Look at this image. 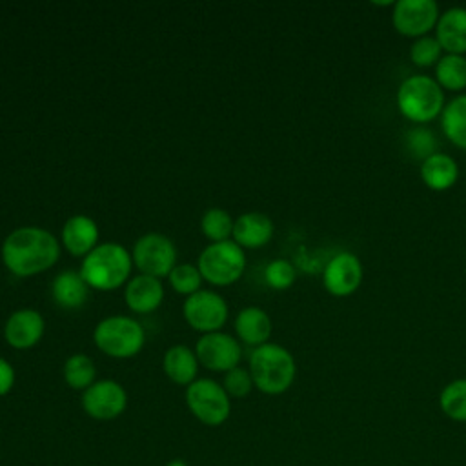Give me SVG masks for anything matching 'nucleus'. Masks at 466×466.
Returning <instances> with one entry per match:
<instances>
[{"label": "nucleus", "instance_id": "1", "mask_svg": "<svg viewBox=\"0 0 466 466\" xmlns=\"http://www.w3.org/2000/svg\"><path fill=\"white\" fill-rule=\"evenodd\" d=\"M60 257L53 233L36 226L13 229L2 244V260L16 277H29L49 269Z\"/></svg>", "mask_w": 466, "mask_h": 466}, {"label": "nucleus", "instance_id": "2", "mask_svg": "<svg viewBox=\"0 0 466 466\" xmlns=\"http://www.w3.org/2000/svg\"><path fill=\"white\" fill-rule=\"evenodd\" d=\"M248 370L258 391L266 395H280L293 384L297 364L284 346L266 342L251 351Z\"/></svg>", "mask_w": 466, "mask_h": 466}, {"label": "nucleus", "instance_id": "3", "mask_svg": "<svg viewBox=\"0 0 466 466\" xmlns=\"http://www.w3.org/2000/svg\"><path fill=\"white\" fill-rule=\"evenodd\" d=\"M133 258L127 249L116 242H106L93 248L80 266V275L89 288L116 289L131 273Z\"/></svg>", "mask_w": 466, "mask_h": 466}, {"label": "nucleus", "instance_id": "4", "mask_svg": "<svg viewBox=\"0 0 466 466\" xmlns=\"http://www.w3.org/2000/svg\"><path fill=\"white\" fill-rule=\"evenodd\" d=\"M397 107L411 122L422 126L444 109V91L430 75H410L397 87Z\"/></svg>", "mask_w": 466, "mask_h": 466}, {"label": "nucleus", "instance_id": "5", "mask_svg": "<svg viewBox=\"0 0 466 466\" xmlns=\"http://www.w3.org/2000/svg\"><path fill=\"white\" fill-rule=\"evenodd\" d=\"M93 340L102 353L115 359H127L142 350L146 335L135 319L126 315H113L102 319L96 324Z\"/></svg>", "mask_w": 466, "mask_h": 466}, {"label": "nucleus", "instance_id": "6", "mask_svg": "<svg viewBox=\"0 0 466 466\" xmlns=\"http://www.w3.org/2000/svg\"><path fill=\"white\" fill-rule=\"evenodd\" d=\"M197 268L208 282L215 286H228L242 277L246 253L235 240L211 242L202 249Z\"/></svg>", "mask_w": 466, "mask_h": 466}, {"label": "nucleus", "instance_id": "7", "mask_svg": "<svg viewBox=\"0 0 466 466\" xmlns=\"http://www.w3.org/2000/svg\"><path fill=\"white\" fill-rule=\"evenodd\" d=\"M186 404L193 417L206 426H220L231 413V399L213 379H197L186 388Z\"/></svg>", "mask_w": 466, "mask_h": 466}, {"label": "nucleus", "instance_id": "8", "mask_svg": "<svg viewBox=\"0 0 466 466\" xmlns=\"http://www.w3.org/2000/svg\"><path fill=\"white\" fill-rule=\"evenodd\" d=\"M131 258L142 275L160 279L167 277L177 266V248L166 235L151 231L135 242Z\"/></svg>", "mask_w": 466, "mask_h": 466}, {"label": "nucleus", "instance_id": "9", "mask_svg": "<svg viewBox=\"0 0 466 466\" xmlns=\"http://www.w3.org/2000/svg\"><path fill=\"white\" fill-rule=\"evenodd\" d=\"M184 319L191 328L202 333L218 331L228 320V302L222 295L198 289L197 293L189 295L182 306Z\"/></svg>", "mask_w": 466, "mask_h": 466}, {"label": "nucleus", "instance_id": "10", "mask_svg": "<svg viewBox=\"0 0 466 466\" xmlns=\"http://www.w3.org/2000/svg\"><path fill=\"white\" fill-rule=\"evenodd\" d=\"M127 393L124 386L113 379L95 380L82 393L84 411L96 420H113L124 413Z\"/></svg>", "mask_w": 466, "mask_h": 466}, {"label": "nucleus", "instance_id": "11", "mask_svg": "<svg viewBox=\"0 0 466 466\" xmlns=\"http://www.w3.org/2000/svg\"><path fill=\"white\" fill-rule=\"evenodd\" d=\"M439 16L441 11L435 0H397L391 24L400 35L419 38L435 29Z\"/></svg>", "mask_w": 466, "mask_h": 466}, {"label": "nucleus", "instance_id": "12", "mask_svg": "<svg viewBox=\"0 0 466 466\" xmlns=\"http://www.w3.org/2000/svg\"><path fill=\"white\" fill-rule=\"evenodd\" d=\"M198 362L211 371H229L238 366L242 348L233 335L211 331L200 335L195 346Z\"/></svg>", "mask_w": 466, "mask_h": 466}, {"label": "nucleus", "instance_id": "13", "mask_svg": "<svg viewBox=\"0 0 466 466\" xmlns=\"http://www.w3.org/2000/svg\"><path fill=\"white\" fill-rule=\"evenodd\" d=\"M364 268L360 258L351 251H340L324 268L322 282L328 293L335 297H348L362 284Z\"/></svg>", "mask_w": 466, "mask_h": 466}, {"label": "nucleus", "instance_id": "14", "mask_svg": "<svg viewBox=\"0 0 466 466\" xmlns=\"http://www.w3.org/2000/svg\"><path fill=\"white\" fill-rule=\"evenodd\" d=\"M44 335V319L35 309H18L11 313L5 322L4 337L9 346L27 350L35 346Z\"/></svg>", "mask_w": 466, "mask_h": 466}, {"label": "nucleus", "instance_id": "15", "mask_svg": "<svg viewBox=\"0 0 466 466\" xmlns=\"http://www.w3.org/2000/svg\"><path fill=\"white\" fill-rule=\"evenodd\" d=\"M435 38L442 51L464 55L466 53V7L453 5L441 13L435 25Z\"/></svg>", "mask_w": 466, "mask_h": 466}, {"label": "nucleus", "instance_id": "16", "mask_svg": "<svg viewBox=\"0 0 466 466\" xmlns=\"http://www.w3.org/2000/svg\"><path fill=\"white\" fill-rule=\"evenodd\" d=\"M273 222L266 213L248 211L233 222V240L244 249H255L266 246L273 237Z\"/></svg>", "mask_w": 466, "mask_h": 466}, {"label": "nucleus", "instance_id": "17", "mask_svg": "<svg viewBox=\"0 0 466 466\" xmlns=\"http://www.w3.org/2000/svg\"><path fill=\"white\" fill-rule=\"evenodd\" d=\"M124 299H126V304L129 306V309H133L135 313L155 311L164 299L162 282H160V279L138 273L137 277H133L127 282Z\"/></svg>", "mask_w": 466, "mask_h": 466}, {"label": "nucleus", "instance_id": "18", "mask_svg": "<svg viewBox=\"0 0 466 466\" xmlns=\"http://www.w3.org/2000/svg\"><path fill=\"white\" fill-rule=\"evenodd\" d=\"M96 240L98 226L87 215H73L66 220L62 228V242L71 255L86 257L93 248H96Z\"/></svg>", "mask_w": 466, "mask_h": 466}, {"label": "nucleus", "instance_id": "19", "mask_svg": "<svg viewBox=\"0 0 466 466\" xmlns=\"http://www.w3.org/2000/svg\"><path fill=\"white\" fill-rule=\"evenodd\" d=\"M198 359L193 350H189L186 344H175L171 346L162 359V368L167 379L178 386H189L193 380H197L198 373Z\"/></svg>", "mask_w": 466, "mask_h": 466}, {"label": "nucleus", "instance_id": "20", "mask_svg": "<svg viewBox=\"0 0 466 466\" xmlns=\"http://www.w3.org/2000/svg\"><path fill=\"white\" fill-rule=\"evenodd\" d=\"M51 295L60 308L76 309L82 308L89 295V286L82 279L80 271H60L51 282Z\"/></svg>", "mask_w": 466, "mask_h": 466}, {"label": "nucleus", "instance_id": "21", "mask_svg": "<svg viewBox=\"0 0 466 466\" xmlns=\"http://www.w3.org/2000/svg\"><path fill=\"white\" fill-rule=\"evenodd\" d=\"M271 319L269 315L257 308V306H248L238 311L235 319V331L240 340L251 346H262L268 342L271 335Z\"/></svg>", "mask_w": 466, "mask_h": 466}, {"label": "nucleus", "instance_id": "22", "mask_svg": "<svg viewBox=\"0 0 466 466\" xmlns=\"http://www.w3.org/2000/svg\"><path fill=\"white\" fill-rule=\"evenodd\" d=\"M422 182L437 191L451 187L459 178V166L448 153L437 151L420 162Z\"/></svg>", "mask_w": 466, "mask_h": 466}, {"label": "nucleus", "instance_id": "23", "mask_svg": "<svg viewBox=\"0 0 466 466\" xmlns=\"http://www.w3.org/2000/svg\"><path fill=\"white\" fill-rule=\"evenodd\" d=\"M441 127L451 144L466 149V93L444 104L441 113Z\"/></svg>", "mask_w": 466, "mask_h": 466}, {"label": "nucleus", "instance_id": "24", "mask_svg": "<svg viewBox=\"0 0 466 466\" xmlns=\"http://www.w3.org/2000/svg\"><path fill=\"white\" fill-rule=\"evenodd\" d=\"M435 80L444 89L462 91L466 87V56L444 53L435 64Z\"/></svg>", "mask_w": 466, "mask_h": 466}, {"label": "nucleus", "instance_id": "25", "mask_svg": "<svg viewBox=\"0 0 466 466\" xmlns=\"http://www.w3.org/2000/svg\"><path fill=\"white\" fill-rule=\"evenodd\" d=\"M95 362L84 353H75L64 362V380L73 390H87L95 382Z\"/></svg>", "mask_w": 466, "mask_h": 466}, {"label": "nucleus", "instance_id": "26", "mask_svg": "<svg viewBox=\"0 0 466 466\" xmlns=\"http://www.w3.org/2000/svg\"><path fill=\"white\" fill-rule=\"evenodd\" d=\"M439 406L448 419L466 422V379L448 382L439 395Z\"/></svg>", "mask_w": 466, "mask_h": 466}, {"label": "nucleus", "instance_id": "27", "mask_svg": "<svg viewBox=\"0 0 466 466\" xmlns=\"http://www.w3.org/2000/svg\"><path fill=\"white\" fill-rule=\"evenodd\" d=\"M233 222L235 220L229 217L228 211L220 208H211L202 215L200 228L211 242H224L229 240V235L233 233Z\"/></svg>", "mask_w": 466, "mask_h": 466}, {"label": "nucleus", "instance_id": "28", "mask_svg": "<svg viewBox=\"0 0 466 466\" xmlns=\"http://www.w3.org/2000/svg\"><path fill=\"white\" fill-rule=\"evenodd\" d=\"M404 144L408 153L417 158V160H426L428 157H431L433 153H437V138L431 133V129L424 127V126H415L411 129H408L406 137H404Z\"/></svg>", "mask_w": 466, "mask_h": 466}, {"label": "nucleus", "instance_id": "29", "mask_svg": "<svg viewBox=\"0 0 466 466\" xmlns=\"http://www.w3.org/2000/svg\"><path fill=\"white\" fill-rule=\"evenodd\" d=\"M169 277V284L171 288L180 293V295H193L200 289V284H202V275L198 271L197 266L193 264H177L171 273L167 275Z\"/></svg>", "mask_w": 466, "mask_h": 466}, {"label": "nucleus", "instance_id": "30", "mask_svg": "<svg viewBox=\"0 0 466 466\" xmlns=\"http://www.w3.org/2000/svg\"><path fill=\"white\" fill-rule=\"evenodd\" d=\"M441 56H442V47L435 36H430V35L419 36L410 46V58L419 67L435 66Z\"/></svg>", "mask_w": 466, "mask_h": 466}, {"label": "nucleus", "instance_id": "31", "mask_svg": "<svg viewBox=\"0 0 466 466\" xmlns=\"http://www.w3.org/2000/svg\"><path fill=\"white\" fill-rule=\"evenodd\" d=\"M297 271L286 258L271 260L264 269V279L273 289H288L295 282Z\"/></svg>", "mask_w": 466, "mask_h": 466}, {"label": "nucleus", "instance_id": "32", "mask_svg": "<svg viewBox=\"0 0 466 466\" xmlns=\"http://www.w3.org/2000/svg\"><path fill=\"white\" fill-rule=\"evenodd\" d=\"M253 379L249 370H244L240 366L226 371L224 380H222V388L226 390V393L229 395V399H242L248 397L253 390Z\"/></svg>", "mask_w": 466, "mask_h": 466}, {"label": "nucleus", "instance_id": "33", "mask_svg": "<svg viewBox=\"0 0 466 466\" xmlns=\"http://www.w3.org/2000/svg\"><path fill=\"white\" fill-rule=\"evenodd\" d=\"M13 384H15V370L4 357H0V397L7 395Z\"/></svg>", "mask_w": 466, "mask_h": 466}, {"label": "nucleus", "instance_id": "34", "mask_svg": "<svg viewBox=\"0 0 466 466\" xmlns=\"http://www.w3.org/2000/svg\"><path fill=\"white\" fill-rule=\"evenodd\" d=\"M166 466H187V462L182 461V459H171Z\"/></svg>", "mask_w": 466, "mask_h": 466}]
</instances>
